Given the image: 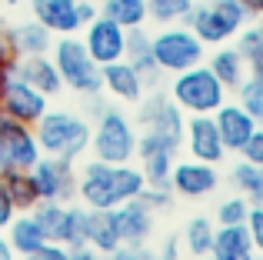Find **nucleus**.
<instances>
[{
	"mask_svg": "<svg viewBox=\"0 0 263 260\" xmlns=\"http://www.w3.org/2000/svg\"><path fill=\"white\" fill-rule=\"evenodd\" d=\"M40 154L47 157H64V160H77L90 147V124L73 110H50L33 124Z\"/></svg>",
	"mask_w": 263,
	"mask_h": 260,
	"instance_id": "f03ea898",
	"label": "nucleus"
},
{
	"mask_svg": "<svg viewBox=\"0 0 263 260\" xmlns=\"http://www.w3.org/2000/svg\"><path fill=\"white\" fill-rule=\"evenodd\" d=\"M40 157L33 127L0 114V170H30Z\"/></svg>",
	"mask_w": 263,
	"mask_h": 260,
	"instance_id": "1a4fd4ad",
	"label": "nucleus"
},
{
	"mask_svg": "<svg viewBox=\"0 0 263 260\" xmlns=\"http://www.w3.org/2000/svg\"><path fill=\"white\" fill-rule=\"evenodd\" d=\"M170 190L177 197H186V200H200V197H210L213 190L220 187V174L213 163L203 160H177L174 170H170Z\"/></svg>",
	"mask_w": 263,
	"mask_h": 260,
	"instance_id": "ddd939ff",
	"label": "nucleus"
},
{
	"mask_svg": "<svg viewBox=\"0 0 263 260\" xmlns=\"http://www.w3.org/2000/svg\"><path fill=\"white\" fill-rule=\"evenodd\" d=\"M213 260H263L257 244H253L247 224H230V227H217L213 230Z\"/></svg>",
	"mask_w": 263,
	"mask_h": 260,
	"instance_id": "a211bd4d",
	"label": "nucleus"
},
{
	"mask_svg": "<svg viewBox=\"0 0 263 260\" xmlns=\"http://www.w3.org/2000/svg\"><path fill=\"white\" fill-rule=\"evenodd\" d=\"M150 53H154L157 67L163 73H180L190 70V67L203 64L206 47L200 44V37L190 30V27H163L160 33L150 37Z\"/></svg>",
	"mask_w": 263,
	"mask_h": 260,
	"instance_id": "0eeeda50",
	"label": "nucleus"
},
{
	"mask_svg": "<svg viewBox=\"0 0 263 260\" xmlns=\"http://www.w3.org/2000/svg\"><path fill=\"white\" fill-rule=\"evenodd\" d=\"M143 174L134 163H103L90 160L77 174V197L87 210H114L134 200L143 190Z\"/></svg>",
	"mask_w": 263,
	"mask_h": 260,
	"instance_id": "f257e3e1",
	"label": "nucleus"
},
{
	"mask_svg": "<svg viewBox=\"0 0 263 260\" xmlns=\"http://www.w3.org/2000/svg\"><path fill=\"white\" fill-rule=\"evenodd\" d=\"M107 260H157V254L147 247V244H120L110 254H103Z\"/></svg>",
	"mask_w": 263,
	"mask_h": 260,
	"instance_id": "4c0bfd02",
	"label": "nucleus"
},
{
	"mask_svg": "<svg viewBox=\"0 0 263 260\" xmlns=\"http://www.w3.org/2000/svg\"><path fill=\"white\" fill-rule=\"evenodd\" d=\"M247 20L250 17L240 0H203V4H193L183 24L197 33L203 47H220L237 37V30L247 27Z\"/></svg>",
	"mask_w": 263,
	"mask_h": 260,
	"instance_id": "20e7f679",
	"label": "nucleus"
},
{
	"mask_svg": "<svg viewBox=\"0 0 263 260\" xmlns=\"http://www.w3.org/2000/svg\"><path fill=\"white\" fill-rule=\"evenodd\" d=\"M213 124L220 130V140H223L227 154H240V150L247 147V140L253 137V130H257V124L250 120V114L240 104H230V100H223V104L213 110Z\"/></svg>",
	"mask_w": 263,
	"mask_h": 260,
	"instance_id": "f3484780",
	"label": "nucleus"
},
{
	"mask_svg": "<svg viewBox=\"0 0 263 260\" xmlns=\"http://www.w3.org/2000/svg\"><path fill=\"white\" fill-rule=\"evenodd\" d=\"M240 50V57L250 64L253 57L260 53V33H257V27H240L237 30V44H233Z\"/></svg>",
	"mask_w": 263,
	"mask_h": 260,
	"instance_id": "e433bc0d",
	"label": "nucleus"
},
{
	"mask_svg": "<svg viewBox=\"0 0 263 260\" xmlns=\"http://www.w3.org/2000/svg\"><path fill=\"white\" fill-rule=\"evenodd\" d=\"M100 13L110 17L114 24H120L123 30L147 24V0H100Z\"/></svg>",
	"mask_w": 263,
	"mask_h": 260,
	"instance_id": "bb28decb",
	"label": "nucleus"
},
{
	"mask_svg": "<svg viewBox=\"0 0 263 260\" xmlns=\"http://www.w3.org/2000/svg\"><path fill=\"white\" fill-rule=\"evenodd\" d=\"M67 260H100V254L90 244H84V247H67Z\"/></svg>",
	"mask_w": 263,
	"mask_h": 260,
	"instance_id": "c03bdc74",
	"label": "nucleus"
},
{
	"mask_svg": "<svg viewBox=\"0 0 263 260\" xmlns=\"http://www.w3.org/2000/svg\"><path fill=\"white\" fill-rule=\"evenodd\" d=\"M17 60H20V53H17V44H13V24H7L0 17V64L13 70Z\"/></svg>",
	"mask_w": 263,
	"mask_h": 260,
	"instance_id": "c9c22d12",
	"label": "nucleus"
},
{
	"mask_svg": "<svg viewBox=\"0 0 263 260\" xmlns=\"http://www.w3.org/2000/svg\"><path fill=\"white\" fill-rule=\"evenodd\" d=\"M157 260H177L180 257V240L177 237H167V240L160 244V250H154Z\"/></svg>",
	"mask_w": 263,
	"mask_h": 260,
	"instance_id": "37998d69",
	"label": "nucleus"
},
{
	"mask_svg": "<svg viewBox=\"0 0 263 260\" xmlns=\"http://www.w3.org/2000/svg\"><path fill=\"white\" fill-rule=\"evenodd\" d=\"M137 197H140L154 214H157V210H167L170 203H174V190H170V183H143V190Z\"/></svg>",
	"mask_w": 263,
	"mask_h": 260,
	"instance_id": "f704fd0d",
	"label": "nucleus"
},
{
	"mask_svg": "<svg viewBox=\"0 0 263 260\" xmlns=\"http://www.w3.org/2000/svg\"><path fill=\"white\" fill-rule=\"evenodd\" d=\"M84 47L100 67L114 64V60H120L123 50H127V30H123L120 24H114L110 17L97 13L90 24H84Z\"/></svg>",
	"mask_w": 263,
	"mask_h": 260,
	"instance_id": "f8f14e48",
	"label": "nucleus"
},
{
	"mask_svg": "<svg viewBox=\"0 0 263 260\" xmlns=\"http://www.w3.org/2000/svg\"><path fill=\"white\" fill-rule=\"evenodd\" d=\"M110 217H114V227H117V234H120V244H147L150 237H154V227H157L154 210H150L140 197L114 207Z\"/></svg>",
	"mask_w": 263,
	"mask_h": 260,
	"instance_id": "dca6fc26",
	"label": "nucleus"
},
{
	"mask_svg": "<svg viewBox=\"0 0 263 260\" xmlns=\"http://www.w3.org/2000/svg\"><path fill=\"white\" fill-rule=\"evenodd\" d=\"M13 73H17L20 80H27L33 90H40L44 97H53V94L64 90V80H60L57 64H53L50 53H33V57H20V60H17V67H13Z\"/></svg>",
	"mask_w": 263,
	"mask_h": 260,
	"instance_id": "aec40b11",
	"label": "nucleus"
},
{
	"mask_svg": "<svg viewBox=\"0 0 263 260\" xmlns=\"http://www.w3.org/2000/svg\"><path fill=\"white\" fill-rule=\"evenodd\" d=\"M7 4H10V7H17V4H20V0H7Z\"/></svg>",
	"mask_w": 263,
	"mask_h": 260,
	"instance_id": "3c124183",
	"label": "nucleus"
},
{
	"mask_svg": "<svg viewBox=\"0 0 263 260\" xmlns=\"http://www.w3.org/2000/svg\"><path fill=\"white\" fill-rule=\"evenodd\" d=\"M197 0H147V17L157 24H180L193 10Z\"/></svg>",
	"mask_w": 263,
	"mask_h": 260,
	"instance_id": "473e14b6",
	"label": "nucleus"
},
{
	"mask_svg": "<svg viewBox=\"0 0 263 260\" xmlns=\"http://www.w3.org/2000/svg\"><path fill=\"white\" fill-rule=\"evenodd\" d=\"M10 67H4V64H0V90H4V84H7V77H10Z\"/></svg>",
	"mask_w": 263,
	"mask_h": 260,
	"instance_id": "8fccbe9b",
	"label": "nucleus"
},
{
	"mask_svg": "<svg viewBox=\"0 0 263 260\" xmlns=\"http://www.w3.org/2000/svg\"><path fill=\"white\" fill-rule=\"evenodd\" d=\"M27 260H67V247L64 244H53V240H47L40 250H33Z\"/></svg>",
	"mask_w": 263,
	"mask_h": 260,
	"instance_id": "a19ab883",
	"label": "nucleus"
},
{
	"mask_svg": "<svg viewBox=\"0 0 263 260\" xmlns=\"http://www.w3.org/2000/svg\"><path fill=\"white\" fill-rule=\"evenodd\" d=\"M233 94H237V104L250 114L253 124L263 127V80H257V77H250V73H247V80Z\"/></svg>",
	"mask_w": 263,
	"mask_h": 260,
	"instance_id": "2f4dec72",
	"label": "nucleus"
},
{
	"mask_svg": "<svg viewBox=\"0 0 263 260\" xmlns=\"http://www.w3.org/2000/svg\"><path fill=\"white\" fill-rule=\"evenodd\" d=\"M183 143H186V150H190L193 160L213 163V167L227 157L223 140H220V130L213 124V114H190L186 124H183Z\"/></svg>",
	"mask_w": 263,
	"mask_h": 260,
	"instance_id": "4468645a",
	"label": "nucleus"
},
{
	"mask_svg": "<svg viewBox=\"0 0 263 260\" xmlns=\"http://www.w3.org/2000/svg\"><path fill=\"white\" fill-rule=\"evenodd\" d=\"M47 100L40 90H33L27 80H20L17 73H10L4 84V90H0V114L10 120H20V124H37L40 117L47 114Z\"/></svg>",
	"mask_w": 263,
	"mask_h": 260,
	"instance_id": "9b49d317",
	"label": "nucleus"
},
{
	"mask_svg": "<svg viewBox=\"0 0 263 260\" xmlns=\"http://www.w3.org/2000/svg\"><path fill=\"white\" fill-rule=\"evenodd\" d=\"M87 244L97 250V254H110L114 247H120V234L114 227V217L110 210H90V234Z\"/></svg>",
	"mask_w": 263,
	"mask_h": 260,
	"instance_id": "c85d7f7f",
	"label": "nucleus"
},
{
	"mask_svg": "<svg viewBox=\"0 0 263 260\" xmlns=\"http://www.w3.org/2000/svg\"><path fill=\"white\" fill-rule=\"evenodd\" d=\"M50 57H53V64H57V73H60L67 90L80 94V97H100V90H103L100 64L87 53L84 40H80L77 33H67V37L53 40Z\"/></svg>",
	"mask_w": 263,
	"mask_h": 260,
	"instance_id": "7ed1b4c3",
	"label": "nucleus"
},
{
	"mask_svg": "<svg viewBox=\"0 0 263 260\" xmlns=\"http://www.w3.org/2000/svg\"><path fill=\"white\" fill-rule=\"evenodd\" d=\"M30 10L33 20H40L53 37H67L84 27L77 13V0H30Z\"/></svg>",
	"mask_w": 263,
	"mask_h": 260,
	"instance_id": "6ab92c4d",
	"label": "nucleus"
},
{
	"mask_svg": "<svg viewBox=\"0 0 263 260\" xmlns=\"http://www.w3.org/2000/svg\"><path fill=\"white\" fill-rule=\"evenodd\" d=\"M247 70H250V77H257V80H263V50L257 53V57L247 64Z\"/></svg>",
	"mask_w": 263,
	"mask_h": 260,
	"instance_id": "de8ad7c7",
	"label": "nucleus"
},
{
	"mask_svg": "<svg viewBox=\"0 0 263 260\" xmlns=\"http://www.w3.org/2000/svg\"><path fill=\"white\" fill-rule=\"evenodd\" d=\"M197 260H213V257H210V254H206V257H197Z\"/></svg>",
	"mask_w": 263,
	"mask_h": 260,
	"instance_id": "603ef678",
	"label": "nucleus"
},
{
	"mask_svg": "<svg viewBox=\"0 0 263 260\" xmlns=\"http://www.w3.org/2000/svg\"><path fill=\"white\" fill-rule=\"evenodd\" d=\"M33 187H37L40 200H57L67 203L77 197V170H73V160H64V157H40L30 167Z\"/></svg>",
	"mask_w": 263,
	"mask_h": 260,
	"instance_id": "9d476101",
	"label": "nucleus"
},
{
	"mask_svg": "<svg viewBox=\"0 0 263 260\" xmlns=\"http://www.w3.org/2000/svg\"><path fill=\"white\" fill-rule=\"evenodd\" d=\"M123 60L140 73L143 87H157L163 77V70L157 67L154 53H150V33L143 27H130L127 30V50H123Z\"/></svg>",
	"mask_w": 263,
	"mask_h": 260,
	"instance_id": "4be33fe9",
	"label": "nucleus"
},
{
	"mask_svg": "<svg viewBox=\"0 0 263 260\" xmlns=\"http://www.w3.org/2000/svg\"><path fill=\"white\" fill-rule=\"evenodd\" d=\"M227 94L230 90L213 77V70L206 64L174 73V87H170V97L183 114H213L227 100Z\"/></svg>",
	"mask_w": 263,
	"mask_h": 260,
	"instance_id": "423d86ee",
	"label": "nucleus"
},
{
	"mask_svg": "<svg viewBox=\"0 0 263 260\" xmlns=\"http://www.w3.org/2000/svg\"><path fill=\"white\" fill-rule=\"evenodd\" d=\"M247 214H250V200H243V197H227V200H220L217 207V224L220 227H230V224H247Z\"/></svg>",
	"mask_w": 263,
	"mask_h": 260,
	"instance_id": "72a5a7b5",
	"label": "nucleus"
},
{
	"mask_svg": "<svg viewBox=\"0 0 263 260\" xmlns=\"http://www.w3.org/2000/svg\"><path fill=\"white\" fill-rule=\"evenodd\" d=\"M206 67L213 70V77H217L227 90H237V87L247 80V73H250V70H247V60L240 57V50H237V47H230V44H220Z\"/></svg>",
	"mask_w": 263,
	"mask_h": 260,
	"instance_id": "b1692460",
	"label": "nucleus"
},
{
	"mask_svg": "<svg viewBox=\"0 0 263 260\" xmlns=\"http://www.w3.org/2000/svg\"><path fill=\"white\" fill-rule=\"evenodd\" d=\"M137 104H140L143 134H154V137H160L163 143H170V147L180 150L186 117H183V110L174 104V97H170V94H150V97H140Z\"/></svg>",
	"mask_w": 263,
	"mask_h": 260,
	"instance_id": "6e6552de",
	"label": "nucleus"
},
{
	"mask_svg": "<svg viewBox=\"0 0 263 260\" xmlns=\"http://www.w3.org/2000/svg\"><path fill=\"white\" fill-rule=\"evenodd\" d=\"M90 234V210L84 203H67V224H64V247H84Z\"/></svg>",
	"mask_w": 263,
	"mask_h": 260,
	"instance_id": "c756f323",
	"label": "nucleus"
},
{
	"mask_svg": "<svg viewBox=\"0 0 263 260\" xmlns=\"http://www.w3.org/2000/svg\"><path fill=\"white\" fill-rule=\"evenodd\" d=\"M93 160L103 163H130L137 154V127L117 107H103L97 114V127H90V147Z\"/></svg>",
	"mask_w": 263,
	"mask_h": 260,
	"instance_id": "39448f33",
	"label": "nucleus"
},
{
	"mask_svg": "<svg viewBox=\"0 0 263 260\" xmlns=\"http://www.w3.org/2000/svg\"><path fill=\"white\" fill-rule=\"evenodd\" d=\"M77 13H80V24H90V20H93L100 10H97L93 0H77Z\"/></svg>",
	"mask_w": 263,
	"mask_h": 260,
	"instance_id": "a18cd8bd",
	"label": "nucleus"
},
{
	"mask_svg": "<svg viewBox=\"0 0 263 260\" xmlns=\"http://www.w3.org/2000/svg\"><path fill=\"white\" fill-rule=\"evenodd\" d=\"M17 254L10 250V244H7V237H0V260H13Z\"/></svg>",
	"mask_w": 263,
	"mask_h": 260,
	"instance_id": "09e8293b",
	"label": "nucleus"
},
{
	"mask_svg": "<svg viewBox=\"0 0 263 260\" xmlns=\"http://www.w3.org/2000/svg\"><path fill=\"white\" fill-rule=\"evenodd\" d=\"M240 4H243V10H247V17H250V20L263 17V0H240Z\"/></svg>",
	"mask_w": 263,
	"mask_h": 260,
	"instance_id": "49530a36",
	"label": "nucleus"
},
{
	"mask_svg": "<svg viewBox=\"0 0 263 260\" xmlns=\"http://www.w3.org/2000/svg\"><path fill=\"white\" fill-rule=\"evenodd\" d=\"M134 157H140V174L147 183H167L170 170L177 163V147L163 143L154 134H137V154Z\"/></svg>",
	"mask_w": 263,
	"mask_h": 260,
	"instance_id": "2eb2a0df",
	"label": "nucleus"
},
{
	"mask_svg": "<svg viewBox=\"0 0 263 260\" xmlns=\"http://www.w3.org/2000/svg\"><path fill=\"white\" fill-rule=\"evenodd\" d=\"M213 224H210V217H193L190 224H186V230H183V244H186V250H190L193 257H206L210 254V247H213Z\"/></svg>",
	"mask_w": 263,
	"mask_h": 260,
	"instance_id": "7c9ffc66",
	"label": "nucleus"
},
{
	"mask_svg": "<svg viewBox=\"0 0 263 260\" xmlns=\"http://www.w3.org/2000/svg\"><path fill=\"white\" fill-rule=\"evenodd\" d=\"M0 183H4L7 197L13 200L17 214H27V210H33V207L40 203L30 170H0Z\"/></svg>",
	"mask_w": 263,
	"mask_h": 260,
	"instance_id": "393cba45",
	"label": "nucleus"
},
{
	"mask_svg": "<svg viewBox=\"0 0 263 260\" xmlns=\"http://www.w3.org/2000/svg\"><path fill=\"white\" fill-rule=\"evenodd\" d=\"M240 157L250 160V163H257V167H263V127L253 130V137L247 140V147L240 150Z\"/></svg>",
	"mask_w": 263,
	"mask_h": 260,
	"instance_id": "ea45409f",
	"label": "nucleus"
},
{
	"mask_svg": "<svg viewBox=\"0 0 263 260\" xmlns=\"http://www.w3.org/2000/svg\"><path fill=\"white\" fill-rule=\"evenodd\" d=\"M4 230H7V244H10V250H13V254H20V257H30L33 250H40L47 244L44 227L33 220L30 210H27V214H17Z\"/></svg>",
	"mask_w": 263,
	"mask_h": 260,
	"instance_id": "5701e85b",
	"label": "nucleus"
},
{
	"mask_svg": "<svg viewBox=\"0 0 263 260\" xmlns=\"http://www.w3.org/2000/svg\"><path fill=\"white\" fill-rule=\"evenodd\" d=\"M13 44H17L20 57H33V53H50L53 33L47 30L40 20H24L13 27Z\"/></svg>",
	"mask_w": 263,
	"mask_h": 260,
	"instance_id": "a878e982",
	"label": "nucleus"
},
{
	"mask_svg": "<svg viewBox=\"0 0 263 260\" xmlns=\"http://www.w3.org/2000/svg\"><path fill=\"white\" fill-rule=\"evenodd\" d=\"M230 180H233V187H237V194L243 197V200L263 203V167H257V163H250V160L240 157V160L233 163Z\"/></svg>",
	"mask_w": 263,
	"mask_h": 260,
	"instance_id": "cd10ccee",
	"label": "nucleus"
},
{
	"mask_svg": "<svg viewBox=\"0 0 263 260\" xmlns=\"http://www.w3.org/2000/svg\"><path fill=\"white\" fill-rule=\"evenodd\" d=\"M17 217V207H13V200L7 197V190H4V183H0V230L7 227V224Z\"/></svg>",
	"mask_w": 263,
	"mask_h": 260,
	"instance_id": "79ce46f5",
	"label": "nucleus"
},
{
	"mask_svg": "<svg viewBox=\"0 0 263 260\" xmlns=\"http://www.w3.org/2000/svg\"><path fill=\"white\" fill-rule=\"evenodd\" d=\"M100 77H103V90H107L110 97L123 100V104H137V100L143 97V90H147L143 80H140V73H137L123 57L114 60V64H103Z\"/></svg>",
	"mask_w": 263,
	"mask_h": 260,
	"instance_id": "412c9836",
	"label": "nucleus"
},
{
	"mask_svg": "<svg viewBox=\"0 0 263 260\" xmlns=\"http://www.w3.org/2000/svg\"><path fill=\"white\" fill-rule=\"evenodd\" d=\"M247 230H250L257 250L263 254V203H250V214H247Z\"/></svg>",
	"mask_w": 263,
	"mask_h": 260,
	"instance_id": "58836bf2",
	"label": "nucleus"
}]
</instances>
